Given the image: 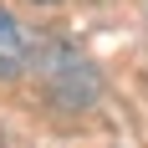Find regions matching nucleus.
<instances>
[{
	"mask_svg": "<svg viewBox=\"0 0 148 148\" xmlns=\"http://www.w3.org/2000/svg\"><path fill=\"white\" fill-rule=\"evenodd\" d=\"M0 148H5V143H0Z\"/></svg>",
	"mask_w": 148,
	"mask_h": 148,
	"instance_id": "2",
	"label": "nucleus"
},
{
	"mask_svg": "<svg viewBox=\"0 0 148 148\" xmlns=\"http://www.w3.org/2000/svg\"><path fill=\"white\" fill-rule=\"evenodd\" d=\"M21 66H26V36L15 26V15L0 5V82L21 77Z\"/></svg>",
	"mask_w": 148,
	"mask_h": 148,
	"instance_id": "1",
	"label": "nucleus"
}]
</instances>
